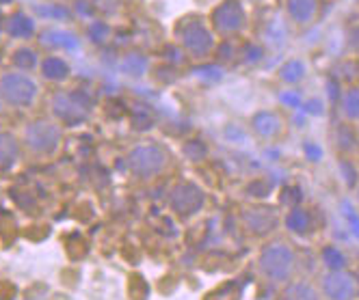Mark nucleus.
I'll use <instances>...</instances> for the list:
<instances>
[{
	"label": "nucleus",
	"mask_w": 359,
	"mask_h": 300,
	"mask_svg": "<svg viewBox=\"0 0 359 300\" xmlns=\"http://www.w3.org/2000/svg\"><path fill=\"white\" fill-rule=\"evenodd\" d=\"M258 270L262 277L273 285H284L294 279L297 270V251L288 240H269L258 255Z\"/></svg>",
	"instance_id": "1"
},
{
	"label": "nucleus",
	"mask_w": 359,
	"mask_h": 300,
	"mask_svg": "<svg viewBox=\"0 0 359 300\" xmlns=\"http://www.w3.org/2000/svg\"><path fill=\"white\" fill-rule=\"evenodd\" d=\"M126 166L130 171L133 178L141 182L156 180L169 166V152L161 143H154V141L137 143L126 156Z\"/></svg>",
	"instance_id": "2"
},
{
	"label": "nucleus",
	"mask_w": 359,
	"mask_h": 300,
	"mask_svg": "<svg viewBox=\"0 0 359 300\" xmlns=\"http://www.w3.org/2000/svg\"><path fill=\"white\" fill-rule=\"evenodd\" d=\"M22 143L37 158L53 156L63 143V128L59 121L53 119H35L24 126Z\"/></svg>",
	"instance_id": "3"
},
{
	"label": "nucleus",
	"mask_w": 359,
	"mask_h": 300,
	"mask_svg": "<svg viewBox=\"0 0 359 300\" xmlns=\"http://www.w3.org/2000/svg\"><path fill=\"white\" fill-rule=\"evenodd\" d=\"M37 97V83L27 71H5L0 73V102L11 108H27Z\"/></svg>",
	"instance_id": "4"
},
{
	"label": "nucleus",
	"mask_w": 359,
	"mask_h": 300,
	"mask_svg": "<svg viewBox=\"0 0 359 300\" xmlns=\"http://www.w3.org/2000/svg\"><path fill=\"white\" fill-rule=\"evenodd\" d=\"M206 201H208V197H206V190H203L197 182L193 180H182V182H177L171 192H169V199H167V203H169V210L177 216V218H182V220H189L193 216H197L203 208H206Z\"/></svg>",
	"instance_id": "5"
},
{
	"label": "nucleus",
	"mask_w": 359,
	"mask_h": 300,
	"mask_svg": "<svg viewBox=\"0 0 359 300\" xmlns=\"http://www.w3.org/2000/svg\"><path fill=\"white\" fill-rule=\"evenodd\" d=\"M50 110L57 117L59 123L63 126H81L89 119L91 113V102L76 91H59L53 95V102H50Z\"/></svg>",
	"instance_id": "6"
},
{
	"label": "nucleus",
	"mask_w": 359,
	"mask_h": 300,
	"mask_svg": "<svg viewBox=\"0 0 359 300\" xmlns=\"http://www.w3.org/2000/svg\"><path fill=\"white\" fill-rule=\"evenodd\" d=\"M323 300H357L359 283L348 270H327L318 283Z\"/></svg>",
	"instance_id": "7"
},
{
	"label": "nucleus",
	"mask_w": 359,
	"mask_h": 300,
	"mask_svg": "<svg viewBox=\"0 0 359 300\" xmlns=\"http://www.w3.org/2000/svg\"><path fill=\"white\" fill-rule=\"evenodd\" d=\"M281 224V216L279 210L266 203L260 206H249L243 212V227L247 234L255 236V238H269L273 236Z\"/></svg>",
	"instance_id": "8"
},
{
	"label": "nucleus",
	"mask_w": 359,
	"mask_h": 300,
	"mask_svg": "<svg viewBox=\"0 0 359 300\" xmlns=\"http://www.w3.org/2000/svg\"><path fill=\"white\" fill-rule=\"evenodd\" d=\"M180 39H182V48L187 50V55L193 59H206L215 50V33L203 22L187 24L180 31Z\"/></svg>",
	"instance_id": "9"
},
{
	"label": "nucleus",
	"mask_w": 359,
	"mask_h": 300,
	"mask_svg": "<svg viewBox=\"0 0 359 300\" xmlns=\"http://www.w3.org/2000/svg\"><path fill=\"white\" fill-rule=\"evenodd\" d=\"M210 20H212L215 35L229 37V35L238 33L245 22V9L241 5V0H223V3H219L215 7Z\"/></svg>",
	"instance_id": "10"
},
{
	"label": "nucleus",
	"mask_w": 359,
	"mask_h": 300,
	"mask_svg": "<svg viewBox=\"0 0 359 300\" xmlns=\"http://www.w3.org/2000/svg\"><path fill=\"white\" fill-rule=\"evenodd\" d=\"M251 130L262 141H275L281 134V119L273 110H258L251 117Z\"/></svg>",
	"instance_id": "11"
},
{
	"label": "nucleus",
	"mask_w": 359,
	"mask_h": 300,
	"mask_svg": "<svg viewBox=\"0 0 359 300\" xmlns=\"http://www.w3.org/2000/svg\"><path fill=\"white\" fill-rule=\"evenodd\" d=\"M281 300H323V296L310 279H290L281 285Z\"/></svg>",
	"instance_id": "12"
},
{
	"label": "nucleus",
	"mask_w": 359,
	"mask_h": 300,
	"mask_svg": "<svg viewBox=\"0 0 359 300\" xmlns=\"http://www.w3.org/2000/svg\"><path fill=\"white\" fill-rule=\"evenodd\" d=\"M5 31L9 37L13 39H20V41H29L35 37L37 29H35V20L24 13V11H15L7 17V24H5Z\"/></svg>",
	"instance_id": "13"
},
{
	"label": "nucleus",
	"mask_w": 359,
	"mask_h": 300,
	"mask_svg": "<svg viewBox=\"0 0 359 300\" xmlns=\"http://www.w3.org/2000/svg\"><path fill=\"white\" fill-rule=\"evenodd\" d=\"M20 149L22 145L13 132H0V173H9L15 169L20 160Z\"/></svg>",
	"instance_id": "14"
},
{
	"label": "nucleus",
	"mask_w": 359,
	"mask_h": 300,
	"mask_svg": "<svg viewBox=\"0 0 359 300\" xmlns=\"http://www.w3.org/2000/svg\"><path fill=\"white\" fill-rule=\"evenodd\" d=\"M284 227L294 236H310L314 231V218L303 206L290 208L284 216Z\"/></svg>",
	"instance_id": "15"
},
{
	"label": "nucleus",
	"mask_w": 359,
	"mask_h": 300,
	"mask_svg": "<svg viewBox=\"0 0 359 300\" xmlns=\"http://www.w3.org/2000/svg\"><path fill=\"white\" fill-rule=\"evenodd\" d=\"M39 69H41V76L46 80H53V83H61L69 76V63L63 59V57H57V55H50L46 59H41L39 63Z\"/></svg>",
	"instance_id": "16"
},
{
	"label": "nucleus",
	"mask_w": 359,
	"mask_h": 300,
	"mask_svg": "<svg viewBox=\"0 0 359 300\" xmlns=\"http://www.w3.org/2000/svg\"><path fill=\"white\" fill-rule=\"evenodd\" d=\"M316 0H288V15L297 24H310L316 17Z\"/></svg>",
	"instance_id": "17"
},
{
	"label": "nucleus",
	"mask_w": 359,
	"mask_h": 300,
	"mask_svg": "<svg viewBox=\"0 0 359 300\" xmlns=\"http://www.w3.org/2000/svg\"><path fill=\"white\" fill-rule=\"evenodd\" d=\"M320 262L327 270H346L348 257L338 244H325L320 248Z\"/></svg>",
	"instance_id": "18"
},
{
	"label": "nucleus",
	"mask_w": 359,
	"mask_h": 300,
	"mask_svg": "<svg viewBox=\"0 0 359 300\" xmlns=\"http://www.w3.org/2000/svg\"><path fill=\"white\" fill-rule=\"evenodd\" d=\"M41 41L50 48H63V50L79 48V37L69 31H48L41 35Z\"/></svg>",
	"instance_id": "19"
},
{
	"label": "nucleus",
	"mask_w": 359,
	"mask_h": 300,
	"mask_svg": "<svg viewBox=\"0 0 359 300\" xmlns=\"http://www.w3.org/2000/svg\"><path fill=\"white\" fill-rule=\"evenodd\" d=\"M11 63L15 65L18 71H27L29 73V71H33V69L39 67V57H37V52H35L33 48L22 45V48H18L15 52H13Z\"/></svg>",
	"instance_id": "20"
},
{
	"label": "nucleus",
	"mask_w": 359,
	"mask_h": 300,
	"mask_svg": "<svg viewBox=\"0 0 359 300\" xmlns=\"http://www.w3.org/2000/svg\"><path fill=\"white\" fill-rule=\"evenodd\" d=\"M147 59L139 52H130L126 55L123 61H121V71L126 73V76H133V78H141L143 73L147 71Z\"/></svg>",
	"instance_id": "21"
},
{
	"label": "nucleus",
	"mask_w": 359,
	"mask_h": 300,
	"mask_svg": "<svg viewBox=\"0 0 359 300\" xmlns=\"http://www.w3.org/2000/svg\"><path fill=\"white\" fill-rule=\"evenodd\" d=\"M342 113L348 121L359 123V89H348L342 97Z\"/></svg>",
	"instance_id": "22"
},
{
	"label": "nucleus",
	"mask_w": 359,
	"mask_h": 300,
	"mask_svg": "<svg viewBox=\"0 0 359 300\" xmlns=\"http://www.w3.org/2000/svg\"><path fill=\"white\" fill-rule=\"evenodd\" d=\"M279 76H281V80L284 83H290V85H294V83H299L303 76H305V63L303 61H288L284 67H281V71H279Z\"/></svg>",
	"instance_id": "23"
},
{
	"label": "nucleus",
	"mask_w": 359,
	"mask_h": 300,
	"mask_svg": "<svg viewBox=\"0 0 359 300\" xmlns=\"http://www.w3.org/2000/svg\"><path fill=\"white\" fill-rule=\"evenodd\" d=\"M336 145L342 154H351L353 149L357 147V132L351 128V126H344L338 130V136H336Z\"/></svg>",
	"instance_id": "24"
},
{
	"label": "nucleus",
	"mask_w": 359,
	"mask_h": 300,
	"mask_svg": "<svg viewBox=\"0 0 359 300\" xmlns=\"http://www.w3.org/2000/svg\"><path fill=\"white\" fill-rule=\"evenodd\" d=\"M184 156L191 162H201V160H206V156H208V147L203 145L201 141H197V138L187 141L184 143Z\"/></svg>",
	"instance_id": "25"
},
{
	"label": "nucleus",
	"mask_w": 359,
	"mask_h": 300,
	"mask_svg": "<svg viewBox=\"0 0 359 300\" xmlns=\"http://www.w3.org/2000/svg\"><path fill=\"white\" fill-rule=\"evenodd\" d=\"M109 35H111V31L104 22H93L89 27V37L93 43H104L109 39Z\"/></svg>",
	"instance_id": "26"
},
{
	"label": "nucleus",
	"mask_w": 359,
	"mask_h": 300,
	"mask_svg": "<svg viewBox=\"0 0 359 300\" xmlns=\"http://www.w3.org/2000/svg\"><path fill=\"white\" fill-rule=\"evenodd\" d=\"M195 76L203 78L206 83H215L221 78V71L217 67H199V69H195Z\"/></svg>",
	"instance_id": "27"
},
{
	"label": "nucleus",
	"mask_w": 359,
	"mask_h": 300,
	"mask_svg": "<svg viewBox=\"0 0 359 300\" xmlns=\"http://www.w3.org/2000/svg\"><path fill=\"white\" fill-rule=\"evenodd\" d=\"M351 48L359 52V29H353L351 31Z\"/></svg>",
	"instance_id": "28"
},
{
	"label": "nucleus",
	"mask_w": 359,
	"mask_h": 300,
	"mask_svg": "<svg viewBox=\"0 0 359 300\" xmlns=\"http://www.w3.org/2000/svg\"><path fill=\"white\" fill-rule=\"evenodd\" d=\"M13 0H0V5H11Z\"/></svg>",
	"instance_id": "29"
},
{
	"label": "nucleus",
	"mask_w": 359,
	"mask_h": 300,
	"mask_svg": "<svg viewBox=\"0 0 359 300\" xmlns=\"http://www.w3.org/2000/svg\"><path fill=\"white\" fill-rule=\"evenodd\" d=\"M357 203H359V186H357Z\"/></svg>",
	"instance_id": "30"
}]
</instances>
